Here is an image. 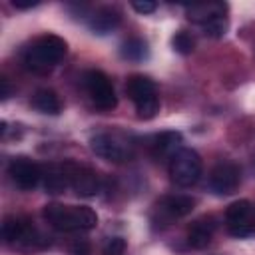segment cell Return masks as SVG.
I'll use <instances>...</instances> for the list:
<instances>
[{
    "mask_svg": "<svg viewBox=\"0 0 255 255\" xmlns=\"http://www.w3.org/2000/svg\"><path fill=\"white\" fill-rule=\"evenodd\" d=\"M131 8L137 14H151V12H155L157 4L155 2H149V0H143V2H131Z\"/></svg>",
    "mask_w": 255,
    "mask_h": 255,
    "instance_id": "obj_23",
    "label": "cell"
},
{
    "mask_svg": "<svg viewBox=\"0 0 255 255\" xmlns=\"http://www.w3.org/2000/svg\"><path fill=\"white\" fill-rule=\"evenodd\" d=\"M8 173H10V179L14 181V185L20 187L22 191H32L42 179V167L26 155L12 157L8 163Z\"/></svg>",
    "mask_w": 255,
    "mask_h": 255,
    "instance_id": "obj_8",
    "label": "cell"
},
{
    "mask_svg": "<svg viewBox=\"0 0 255 255\" xmlns=\"http://www.w3.org/2000/svg\"><path fill=\"white\" fill-rule=\"evenodd\" d=\"M181 133L179 131H161L153 137V143H151V153L153 157L157 159H171L181 147Z\"/></svg>",
    "mask_w": 255,
    "mask_h": 255,
    "instance_id": "obj_17",
    "label": "cell"
},
{
    "mask_svg": "<svg viewBox=\"0 0 255 255\" xmlns=\"http://www.w3.org/2000/svg\"><path fill=\"white\" fill-rule=\"evenodd\" d=\"M70 187L80 197H94L100 191V177L94 169L74 161L72 163V183H70Z\"/></svg>",
    "mask_w": 255,
    "mask_h": 255,
    "instance_id": "obj_12",
    "label": "cell"
},
{
    "mask_svg": "<svg viewBox=\"0 0 255 255\" xmlns=\"http://www.w3.org/2000/svg\"><path fill=\"white\" fill-rule=\"evenodd\" d=\"M120 22H122V14L112 6H104L90 16L88 26L90 30H94V34H108L114 28H118Z\"/></svg>",
    "mask_w": 255,
    "mask_h": 255,
    "instance_id": "obj_15",
    "label": "cell"
},
{
    "mask_svg": "<svg viewBox=\"0 0 255 255\" xmlns=\"http://www.w3.org/2000/svg\"><path fill=\"white\" fill-rule=\"evenodd\" d=\"M0 84H2V94H0V96H2V102H6V100L10 98V92H12V90H10V82H8L6 78H2Z\"/></svg>",
    "mask_w": 255,
    "mask_h": 255,
    "instance_id": "obj_26",
    "label": "cell"
},
{
    "mask_svg": "<svg viewBox=\"0 0 255 255\" xmlns=\"http://www.w3.org/2000/svg\"><path fill=\"white\" fill-rule=\"evenodd\" d=\"M84 86H86V92H88L90 100L94 102V106L98 110L110 112L118 106L116 90H114L110 78L102 70H88L84 74Z\"/></svg>",
    "mask_w": 255,
    "mask_h": 255,
    "instance_id": "obj_5",
    "label": "cell"
},
{
    "mask_svg": "<svg viewBox=\"0 0 255 255\" xmlns=\"http://www.w3.org/2000/svg\"><path fill=\"white\" fill-rule=\"evenodd\" d=\"M171 46H173V50H175L177 54L187 56V54L193 52V48H195V40H193L191 34H187L185 30H179V32H175V36L171 38Z\"/></svg>",
    "mask_w": 255,
    "mask_h": 255,
    "instance_id": "obj_20",
    "label": "cell"
},
{
    "mask_svg": "<svg viewBox=\"0 0 255 255\" xmlns=\"http://www.w3.org/2000/svg\"><path fill=\"white\" fill-rule=\"evenodd\" d=\"M42 215H44L46 223L60 233L90 231L98 225V213L88 205L48 203V205H44Z\"/></svg>",
    "mask_w": 255,
    "mask_h": 255,
    "instance_id": "obj_1",
    "label": "cell"
},
{
    "mask_svg": "<svg viewBox=\"0 0 255 255\" xmlns=\"http://www.w3.org/2000/svg\"><path fill=\"white\" fill-rule=\"evenodd\" d=\"M126 251V241L124 237H110L106 239V243L102 245V253L104 255H122Z\"/></svg>",
    "mask_w": 255,
    "mask_h": 255,
    "instance_id": "obj_22",
    "label": "cell"
},
{
    "mask_svg": "<svg viewBox=\"0 0 255 255\" xmlns=\"http://www.w3.org/2000/svg\"><path fill=\"white\" fill-rule=\"evenodd\" d=\"M195 207V199L189 195H165L157 201V211L165 217V219H181L185 215H189Z\"/></svg>",
    "mask_w": 255,
    "mask_h": 255,
    "instance_id": "obj_13",
    "label": "cell"
},
{
    "mask_svg": "<svg viewBox=\"0 0 255 255\" xmlns=\"http://www.w3.org/2000/svg\"><path fill=\"white\" fill-rule=\"evenodd\" d=\"M72 163L74 161H62V163H50L42 167V179L44 187L50 193H62L72 183Z\"/></svg>",
    "mask_w": 255,
    "mask_h": 255,
    "instance_id": "obj_11",
    "label": "cell"
},
{
    "mask_svg": "<svg viewBox=\"0 0 255 255\" xmlns=\"http://www.w3.org/2000/svg\"><path fill=\"white\" fill-rule=\"evenodd\" d=\"M2 237L8 245H20V243H34L36 231L32 223L26 217L20 215H8L2 223Z\"/></svg>",
    "mask_w": 255,
    "mask_h": 255,
    "instance_id": "obj_10",
    "label": "cell"
},
{
    "mask_svg": "<svg viewBox=\"0 0 255 255\" xmlns=\"http://www.w3.org/2000/svg\"><path fill=\"white\" fill-rule=\"evenodd\" d=\"M66 52H68V44L64 38L56 34H44L24 50L22 60L28 70L36 74H48L62 62Z\"/></svg>",
    "mask_w": 255,
    "mask_h": 255,
    "instance_id": "obj_2",
    "label": "cell"
},
{
    "mask_svg": "<svg viewBox=\"0 0 255 255\" xmlns=\"http://www.w3.org/2000/svg\"><path fill=\"white\" fill-rule=\"evenodd\" d=\"M169 177L179 187H191L201 177V157L191 147H181L169 159Z\"/></svg>",
    "mask_w": 255,
    "mask_h": 255,
    "instance_id": "obj_4",
    "label": "cell"
},
{
    "mask_svg": "<svg viewBox=\"0 0 255 255\" xmlns=\"http://www.w3.org/2000/svg\"><path fill=\"white\" fill-rule=\"evenodd\" d=\"M90 147L98 157L114 163H122L129 157V143H126V139H122L116 133H108V131L96 133L90 139Z\"/></svg>",
    "mask_w": 255,
    "mask_h": 255,
    "instance_id": "obj_7",
    "label": "cell"
},
{
    "mask_svg": "<svg viewBox=\"0 0 255 255\" xmlns=\"http://www.w3.org/2000/svg\"><path fill=\"white\" fill-rule=\"evenodd\" d=\"M120 54L128 62H143V60L149 58V48H147V42L145 40H141V38H129V40H126L122 44Z\"/></svg>",
    "mask_w": 255,
    "mask_h": 255,
    "instance_id": "obj_19",
    "label": "cell"
},
{
    "mask_svg": "<svg viewBox=\"0 0 255 255\" xmlns=\"http://www.w3.org/2000/svg\"><path fill=\"white\" fill-rule=\"evenodd\" d=\"M38 4H40V0H12V6L18 10H28V8H34Z\"/></svg>",
    "mask_w": 255,
    "mask_h": 255,
    "instance_id": "obj_24",
    "label": "cell"
},
{
    "mask_svg": "<svg viewBox=\"0 0 255 255\" xmlns=\"http://www.w3.org/2000/svg\"><path fill=\"white\" fill-rule=\"evenodd\" d=\"M241 183V169L233 161H219L209 173V189L215 195H231Z\"/></svg>",
    "mask_w": 255,
    "mask_h": 255,
    "instance_id": "obj_9",
    "label": "cell"
},
{
    "mask_svg": "<svg viewBox=\"0 0 255 255\" xmlns=\"http://www.w3.org/2000/svg\"><path fill=\"white\" fill-rule=\"evenodd\" d=\"M215 227H217V221L211 215L209 217H201L195 223H191L189 229H187V243H189V247H193V249H205L211 243V237L215 233Z\"/></svg>",
    "mask_w": 255,
    "mask_h": 255,
    "instance_id": "obj_14",
    "label": "cell"
},
{
    "mask_svg": "<svg viewBox=\"0 0 255 255\" xmlns=\"http://www.w3.org/2000/svg\"><path fill=\"white\" fill-rule=\"evenodd\" d=\"M126 92L135 106L137 118L141 120L155 118V114L159 112V98H157V88L153 80H149L147 76H139V74L129 76L126 84Z\"/></svg>",
    "mask_w": 255,
    "mask_h": 255,
    "instance_id": "obj_3",
    "label": "cell"
},
{
    "mask_svg": "<svg viewBox=\"0 0 255 255\" xmlns=\"http://www.w3.org/2000/svg\"><path fill=\"white\" fill-rule=\"evenodd\" d=\"M225 223L233 237H247L255 231V209L249 199H237L225 209Z\"/></svg>",
    "mask_w": 255,
    "mask_h": 255,
    "instance_id": "obj_6",
    "label": "cell"
},
{
    "mask_svg": "<svg viewBox=\"0 0 255 255\" xmlns=\"http://www.w3.org/2000/svg\"><path fill=\"white\" fill-rule=\"evenodd\" d=\"M32 106L42 112V114H50V116H58L60 110H62V104H60V98L54 90H48V88H42L38 90L34 96H32Z\"/></svg>",
    "mask_w": 255,
    "mask_h": 255,
    "instance_id": "obj_18",
    "label": "cell"
},
{
    "mask_svg": "<svg viewBox=\"0 0 255 255\" xmlns=\"http://www.w3.org/2000/svg\"><path fill=\"white\" fill-rule=\"evenodd\" d=\"M227 28H229V18H227V16H217V18L209 20V22L203 26V32H205V36H209V38H223L225 32H227Z\"/></svg>",
    "mask_w": 255,
    "mask_h": 255,
    "instance_id": "obj_21",
    "label": "cell"
},
{
    "mask_svg": "<svg viewBox=\"0 0 255 255\" xmlns=\"http://www.w3.org/2000/svg\"><path fill=\"white\" fill-rule=\"evenodd\" d=\"M185 12H187V20H189V22L205 26L209 20H213V18H217V16H225V12H227V4H223V2L193 4V6H187Z\"/></svg>",
    "mask_w": 255,
    "mask_h": 255,
    "instance_id": "obj_16",
    "label": "cell"
},
{
    "mask_svg": "<svg viewBox=\"0 0 255 255\" xmlns=\"http://www.w3.org/2000/svg\"><path fill=\"white\" fill-rule=\"evenodd\" d=\"M72 253H74V255H88V253H90V245H88L86 241H82V243L78 241V243L72 245Z\"/></svg>",
    "mask_w": 255,
    "mask_h": 255,
    "instance_id": "obj_25",
    "label": "cell"
}]
</instances>
